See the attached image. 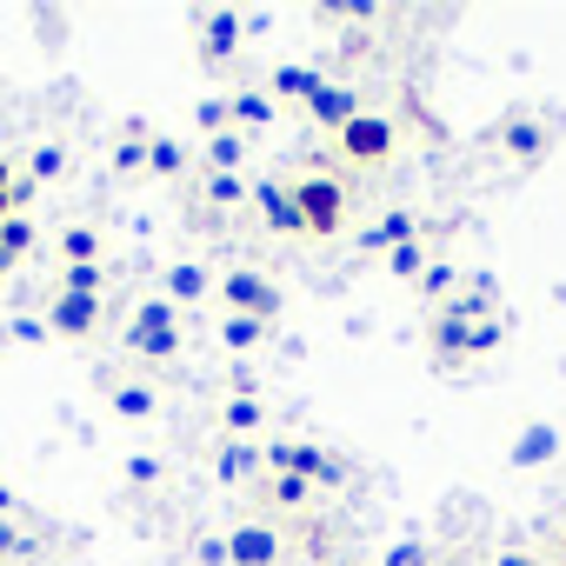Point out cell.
Instances as JSON below:
<instances>
[{"label":"cell","instance_id":"obj_1","mask_svg":"<svg viewBox=\"0 0 566 566\" xmlns=\"http://www.w3.org/2000/svg\"><path fill=\"white\" fill-rule=\"evenodd\" d=\"M287 193H294V213H301V233H307V240H334V233L347 227V200H354V187H347L340 174L307 167Z\"/></svg>","mask_w":566,"mask_h":566},{"label":"cell","instance_id":"obj_2","mask_svg":"<svg viewBox=\"0 0 566 566\" xmlns=\"http://www.w3.org/2000/svg\"><path fill=\"white\" fill-rule=\"evenodd\" d=\"M213 301H220V314H240V321H260V327L280 321V287H273L260 266H233V273H220Z\"/></svg>","mask_w":566,"mask_h":566},{"label":"cell","instance_id":"obj_3","mask_svg":"<svg viewBox=\"0 0 566 566\" xmlns=\"http://www.w3.org/2000/svg\"><path fill=\"white\" fill-rule=\"evenodd\" d=\"M266 473H294L307 486H347V460L314 440H266Z\"/></svg>","mask_w":566,"mask_h":566},{"label":"cell","instance_id":"obj_4","mask_svg":"<svg viewBox=\"0 0 566 566\" xmlns=\"http://www.w3.org/2000/svg\"><path fill=\"white\" fill-rule=\"evenodd\" d=\"M127 347L140 354V360H154V367H167L174 354H180V314L154 294V301H140L134 307V321H127Z\"/></svg>","mask_w":566,"mask_h":566},{"label":"cell","instance_id":"obj_5","mask_svg":"<svg viewBox=\"0 0 566 566\" xmlns=\"http://www.w3.org/2000/svg\"><path fill=\"white\" fill-rule=\"evenodd\" d=\"M334 147H340V160H354V167H387L394 160V147H400V127L387 120V114H354L340 134H334Z\"/></svg>","mask_w":566,"mask_h":566},{"label":"cell","instance_id":"obj_6","mask_svg":"<svg viewBox=\"0 0 566 566\" xmlns=\"http://www.w3.org/2000/svg\"><path fill=\"white\" fill-rule=\"evenodd\" d=\"M427 334H433V347H440L447 360H480V354L500 347V321H453V314H433Z\"/></svg>","mask_w":566,"mask_h":566},{"label":"cell","instance_id":"obj_7","mask_svg":"<svg viewBox=\"0 0 566 566\" xmlns=\"http://www.w3.org/2000/svg\"><path fill=\"white\" fill-rule=\"evenodd\" d=\"M500 147H506V160H513V167H539V160L553 154V120L520 107V114H506V120H500Z\"/></svg>","mask_w":566,"mask_h":566},{"label":"cell","instance_id":"obj_8","mask_svg":"<svg viewBox=\"0 0 566 566\" xmlns=\"http://www.w3.org/2000/svg\"><path fill=\"white\" fill-rule=\"evenodd\" d=\"M287 559V546H280L273 520H240L227 533V566H280Z\"/></svg>","mask_w":566,"mask_h":566},{"label":"cell","instance_id":"obj_9","mask_svg":"<svg viewBox=\"0 0 566 566\" xmlns=\"http://www.w3.org/2000/svg\"><path fill=\"white\" fill-rule=\"evenodd\" d=\"M240 41H247V14H233V8H213V14H200V61L207 67H227L233 54H240Z\"/></svg>","mask_w":566,"mask_h":566},{"label":"cell","instance_id":"obj_10","mask_svg":"<svg viewBox=\"0 0 566 566\" xmlns=\"http://www.w3.org/2000/svg\"><path fill=\"white\" fill-rule=\"evenodd\" d=\"M160 301L180 314V307H193V301H213V273L200 266V260H167L160 266Z\"/></svg>","mask_w":566,"mask_h":566},{"label":"cell","instance_id":"obj_11","mask_svg":"<svg viewBox=\"0 0 566 566\" xmlns=\"http://www.w3.org/2000/svg\"><path fill=\"white\" fill-rule=\"evenodd\" d=\"M301 107H307V120H314V127H327V134H340V127H347V120L360 114V87H340V81H321V87H314V94H307Z\"/></svg>","mask_w":566,"mask_h":566},{"label":"cell","instance_id":"obj_12","mask_svg":"<svg viewBox=\"0 0 566 566\" xmlns=\"http://www.w3.org/2000/svg\"><path fill=\"white\" fill-rule=\"evenodd\" d=\"M101 307H107V301H87V294H54V301H48V334H61V340H87V334L101 327Z\"/></svg>","mask_w":566,"mask_h":566},{"label":"cell","instance_id":"obj_13","mask_svg":"<svg viewBox=\"0 0 566 566\" xmlns=\"http://www.w3.org/2000/svg\"><path fill=\"white\" fill-rule=\"evenodd\" d=\"M266 473V447L260 440H220L213 453V480L220 486H240V480H260Z\"/></svg>","mask_w":566,"mask_h":566},{"label":"cell","instance_id":"obj_14","mask_svg":"<svg viewBox=\"0 0 566 566\" xmlns=\"http://www.w3.org/2000/svg\"><path fill=\"white\" fill-rule=\"evenodd\" d=\"M314 500H321V486H307L294 473H260V506L266 513H307Z\"/></svg>","mask_w":566,"mask_h":566},{"label":"cell","instance_id":"obj_15","mask_svg":"<svg viewBox=\"0 0 566 566\" xmlns=\"http://www.w3.org/2000/svg\"><path fill=\"white\" fill-rule=\"evenodd\" d=\"M227 114H233V134H260V127H273V114H280V101L266 94V87H233L227 94Z\"/></svg>","mask_w":566,"mask_h":566},{"label":"cell","instance_id":"obj_16","mask_svg":"<svg viewBox=\"0 0 566 566\" xmlns=\"http://www.w3.org/2000/svg\"><path fill=\"white\" fill-rule=\"evenodd\" d=\"M253 207L266 220V233H301V213H294V193L280 187V180H260L253 187Z\"/></svg>","mask_w":566,"mask_h":566},{"label":"cell","instance_id":"obj_17","mask_svg":"<svg viewBox=\"0 0 566 566\" xmlns=\"http://www.w3.org/2000/svg\"><path fill=\"white\" fill-rule=\"evenodd\" d=\"M407 240H420V220H413L407 207H394V213H380V220L367 227V247H374L380 260H387L394 247H407Z\"/></svg>","mask_w":566,"mask_h":566},{"label":"cell","instance_id":"obj_18","mask_svg":"<svg viewBox=\"0 0 566 566\" xmlns=\"http://www.w3.org/2000/svg\"><path fill=\"white\" fill-rule=\"evenodd\" d=\"M54 260H61V266H101V260H107V240H101L94 227H67V233L54 240Z\"/></svg>","mask_w":566,"mask_h":566},{"label":"cell","instance_id":"obj_19","mask_svg":"<svg viewBox=\"0 0 566 566\" xmlns=\"http://www.w3.org/2000/svg\"><path fill=\"white\" fill-rule=\"evenodd\" d=\"M260 427H266V407H260L253 394H233V400L220 407V433H227V440H253Z\"/></svg>","mask_w":566,"mask_h":566},{"label":"cell","instance_id":"obj_20","mask_svg":"<svg viewBox=\"0 0 566 566\" xmlns=\"http://www.w3.org/2000/svg\"><path fill=\"white\" fill-rule=\"evenodd\" d=\"M107 407H114L120 420H154V413H160V394H154L147 380H127V387L107 394Z\"/></svg>","mask_w":566,"mask_h":566},{"label":"cell","instance_id":"obj_21","mask_svg":"<svg viewBox=\"0 0 566 566\" xmlns=\"http://www.w3.org/2000/svg\"><path fill=\"white\" fill-rule=\"evenodd\" d=\"M28 253H34V220L8 213V220H0V266H21Z\"/></svg>","mask_w":566,"mask_h":566},{"label":"cell","instance_id":"obj_22","mask_svg":"<svg viewBox=\"0 0 566 566\" xmlns=\"http://www.w3.org/2000/svg\"><path fill=\"white\" fill-rule=\"evenodd\" d=\"M247 147H253V140L233 134V127L213 134V140H207V174H240V167H247Z\"/></svg>","mask_w":566,"mask_h":566},{"label":"cell","instance_id":"obj_23","mask_svg":"<svg viewBox=\"0 0 566 566\" xmlns=\"http://www.w3.org/2000/svg\"><path fill=\"white\" fill-rule=\"evenodd\" d=\"M187 167H193L187 140H147V174H154V180H180Z\"/></svg>","mask_w":566,"mask_h":566},{"label":"cell","instance_id":"obj_24","mask_svg":"<svg viewBox=\"0 0 566 566\" xmlns=\"http://www.w3.org/2000/svg\"><path fill=\"white\" fill-rule=\"evenodd\" d=\"M559 453V433L553 427H526L520 440H513V467H546Z\"/></svg>","mask_w":566,"mask_h":566},{"label":"cell","instance_id":"obj_25","mask_svg":"<svg viewBox=\"0 0 566 566\" xmlns=\"http://www.w3.org/2000/svg\"><path fill=\"white\" fill-rule=\"evenodd\" d=\"M314 87H321L314 67H273V74H266V94H273V101H307Z\"/></svg>","mask_w":566,"mask_h":566},{"label":"cell","instance_id":"obj_26","mask_svg":"<svg viewBox=\"0 0 566 566\" xmlns=\"http://www.w3.org/2000/svg\"><path fill=\"white\" fill-rule=\"evenodd\" d=\"M200 193H207V207H213V213H227V207L253 200V187H247L240 174H207V180H200Z\"/></svg>","mask_w":566,"mask_h":566},{"label":"cell","instance_id":"obj_27","mask_svg":"<svg viewBox=\"0 0 566 566\" xmlns=\"http://www.w3.org/2000/svg\"><path fill=\"white\" fill-rule=\"evenodd\" d=\"M54 294H87V301H101V294H107V266H61Z\"/></svg>","mask_w":566,"mask_h":566},{"label":"cell","instance_id":"obj_28","mask_svg":"<svg viewBox=\"0 0 566 566\" xmlns=\"http://www.w3.org/2000/svg\"><path fill=\"white\" fill-rule=\"evenodd\" d=\"M440 314H453V321H493V287L480 280V287H460Z\"/></svg>","mask_w":566,"mask_h":566},{"label":"cell","instance_id":"obj_29","mask_svg":"<svg viewBox=\"0 0 566 566\" xmlns=\"http://www.w3.org/2000/svg\"><path fill=\"white\" fill-rule=\"evenodd\" d=\"M420 294L447 307V301L460 294V266H453V260H427V273H420Z\"/></svg>","mask_w":566,"mask_h":566},{"label":"cell","instance_id":"obj_30","mask_svg":"<svg viewBox=\"0 0 566 566\" xmlns=\"http://www.w3.org/2000/svg\"><path fill=\"white\" fill-rule=\"evenodd\" d=\"M427 260H433V253H427V240H407V247H394V253H387V273L420 280V273H427Z\"/></svg>","mask_w":566,"mask_h":566},{"label":"cell","instance_id":"obj_31","mask_svg":"<svg viewBox=\"0 0 566 566\" xmlns=\"http://www.w3.org/2000/svg\"><path fill=\"white\" fill-rule=\"evenodd\" d=\"M220 340H227L233 354H247V347L266 340V327H260V321H240V314H220Z\"/></svg>","mask_w":566,"mask_h":566},{"label":"cell","instance_id":"obj_32","mask_svg":"<svg viewBox=\"0 0 566 566\" xmlns=\"http://www.w3.org/2000/svg\"><path fill=\"white\" fill-rule=\"evenodd\" d=\"M114 174H147V134H127L114 147Z\"/></svg>","mask_w":566,"mask_h":566},{"label":"cell","instance_id":"obj_33","mask_svg":"<svg viewBox=\"0 0 566 566\" xmlns=\"http://www.w3.org/2000/svg\"><path fill=\"white\" fill-rule=\"evenodd\" d=\"M61 174H67V147H34V174L28 180L41 187V180H61Z\"/></svg>","mask_w":566,"mask_h":566},{"label":"cell","instance_id":"obj_34","mask_svg":"<svg viewBox=\"0 0 566 566\" xmlns=\"http://www.w3.org/2000/svg\"><path fill=\"white\" fill-rule=\"evenodd\" d=\"M193 120H200V134H207V140L233 127V114H227V101H200V107H193Z\"/></svg>","mask_w":566,"mask_h":566},{"label":"cell","instance_id":"obj_35","mask_svg":"<svg viewBox=\"0 0 566 566\" xmlns=\"http://www.w3.org/2000/svg\"><path fill=\"white\" fill-rule=\"evenodd\" d=\"M127 480H134V486H160V480H167V467H160L154 453H134V460H127Z\"/></svg>","mask_w":566,"mask_h":566},{"label":"cell","instance_id":"obj_36","mask_svg":"<svg viewBox=\"0 0 566 566\" xmlns=\"http://www.w3.org/2000/svg\"><path fill=\"white\" fill-rule=\"evenodd\" d=\"M380 566H427V546H420V539H400V546H394Z\"/></svg>","mask_w":566,"mask_h":566},{"label":"cell","instance_id":"obj_37","mask_svg":"<svg viewBox=\"0 0 566 566\" xmlns=\"http://www.w3.org/2000/svg\"><path fill=\"white\" fill-rule=\"evenodd\" d=\"M14 187H21V174H14L8 160H0V220H8V213H14Z\"/></svg>","mask_w":566,"mask_h":566},{"label":"cell","instance_id":"obj_38","mask_svg":"<svg viewBox=\"0 0 566 566\" xmlns=\"http://www.w3.org/2000/svg\"><path fill=\"white\" fill-rule=\"evenodd\" d=\"M200 566H227V533H213V539H200Z\"/></svg>","mask_w":566,"mask_h":566},{"label":"cell","instance_id":"obj_39","mask_svg":"<svg viewBox=\"0 0 566 566\" xmlns=\"http://www.w3.org/2000/svg\"><path fill=\"white\" fill-rule=\"evenodd\" d=\"M14 546H21V533H14V520H0V566L14 559Z\"/></svg>","mask_w":566,"mask_h":566},{"label":"cell","instance_id":"obj_40","mask_svg":"<svg viewBox=\"0 0 566 566\" xmlns=\"http://www.w3.org/2000/svg\"><path fill=\"white\" fill-rule=\"evenodd\" d=\"M493 566H539V553H526V546H506V553H500Z\"/></svg>","mask_w":566,"mask_h":566},{"label":"cell","instance_id":"obj_41","mask_svg":"<svg viewBox=\"0 0 566 566\" xmlns=\"http://www.w3.org/2000/svg\"><path fill=\"white\" fill-rule=\"evenodd\" d=\"M8 506H14V486H0V520H8Z\"/></svg>","mask_w":566,"mask_h":566},{"label":"cell","instance_id":"obj_42","mask_svg":"<svg viewBox=\"0 0 566 566\" xmlns=\"http://www.w3.org/2000/svg\"><path fill=\"white\" fill-rule=\"evenodd\" d=\"M0 354H8V340H0Z\"/></svg>","mask_w":566,"mask_h":566},{"label":"cell","instance_id":"obj_43","mask_svg":"<svg viewBox=\"0 0 566 566\" xmlns=\"http://www.w3.org/2000/svg\"><path fill=\"white\" fill-rule=\"evenodd\" d=\"M0 273H8V266H0Z\"/></svg>","mask_w":566,"mask_h":566},{"label":"cell","instance_id":"obj_44","mask_svg":"<svg viewBox=\"0 0 566 566\" xmlns=\"http://www.w3.org/2000/svg\"><path fill=\"white\" fill-rule=\"evenodd\" d=\"M559 539H566V533H559Z\"/></svg>","mask_w":566,"mask_h":566}]
</instances>
